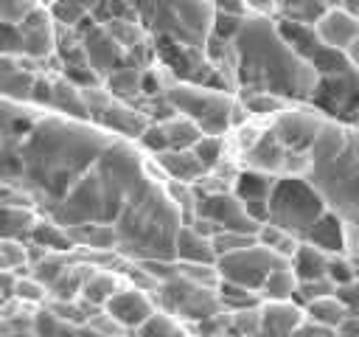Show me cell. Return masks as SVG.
<instances>
[{
    "instance_id": "51",
    "label": "cell",
    "mask_w": 359,
    "mask_h": 337,
    "mask_svg": "<svg viewBox=\"0 0 359 337\" xmlns=\"http://www.w3.org/2000/svg\"><path fill=\"white\" fill-rule=\"evenodd\" d=\"M70 337H104V334H98L93 326L81 323V326H76V329H73V334H70Z\"/></svg>"
},
{
    "instance_id": "20",
    "label": "cell",
    "mask_w": 359,
    "mask_h": 337,
    "mask_svg": "<svg viewBox=\"0 0 359 337\" xmlns=\"http://www.w3.org/2000/svg\"><path fill=\"white\" fill-rule=\"evenodd\" d=\"M174 261L182 264H216V253L208 236L196 233L191 225H180L174 236Z\"/></svg>"
},
{
    "instance_id": "11",
    "label": "cell",
    "mask_w": 359,
    "mask_h": 337,
    "mask_svg": "<svg viewBox=\"0 0 359 337\" xmlns=\"http://www.w3.org/2000/svg\"><path fill=\"white\" fill-rule=\"evenodd\" d=\"M194 216H202L216 225V230H238V233H258V222H252L244 211V202L230 191H202L194 202Z\"/></svg>"
},
{
    "instance_id": "21",
    "label": "cell",
    "mask_w": 359,
    "mask_h": 337,
    "mask_svg": "<svg viewBox=\"0 0 359 337\" xmlns=\"http://www.w3.org/2000/svg\"><path fill=\"white\" fill-rule=\"evenodd\" d=\"M143 79H146V67H140V65H135V62H126V65L115 67V70L101 81V87H104L109 95L135 104V98L143 95Z\"/></svg>"
},
{
    "instance_id": "15",
    "label": "cell",
    "mask_w": 359,
    "mask_h": 337,
    "mask_svg": "<svg viewBox=\"0 0 359 337\" xmlns=\"http://www.w3.org/2000/svg\"><path fill=\"white\" fill-rule=\"evenodd\" d=\"M39 62L28 59V56H8L0 53V95L11 98V101H31L34 84H36V70Z\"/></svg>"
},
{
    "instance_id": "26",
    "label": "cell",
    "mask_w": 359,
    "mask_h": 337,
    "mask_svg": "<svg viewBox=\"0 0 359 337\" xmlns=\"http://www.w3.org/2000/svg\"><path fill=\"white\" fill-rule=\"evenodd\" d=\"M25 242H34V244H39V247H45V250H50V253H70V250H76V244H73L67 227L56 225V222L48 219V216H36V222L31 225Z\"/></svg>"
},
{
    "instance_id": "25",
    "label": "cell",
    "mask_w": 359,
    "mask_h": 337,
    "mask_svg": "<svg viewBox=\"0 0 359 337\" xmlns=\"http://www.w3.org/2000/svg\"><path fill=\"white\" fill-rule=\"evenodd\" d=\"M272 185H275V174H266V171L241 166V168L233 174L230 191H233L241 202H250V199H266L269 191H272Z\"/></svg>"
},
{
    "instance_id": "43",
    "label": "cell",
    "mask_w": 359,
    "mask_h": 337,
    "mask_svg": "<svg viewBox=\"0 0 359 337\" xmlns=\"http://www.w3.org/2000/svg\"><path fill=\"white\" fill-rule=\"evenodd\" d=\"M210 244H213L216 256H224V253H233V250L255 244V236L252 233H238V230H216L210 236Z\"/></svg>"
},
{
    "instance_id": "45",
    "label": "cell",
    "mask_w": 359,
    "mask_h": 337,
    "mask_svg": "<svg viewBox=\"0 0 359 337\" xmlns=\"http://www.w3.org/2000/svg\"><path fill=\"white\" fill-rule=\"evenodd\" d=\"M39 3L36 0H0V22H22Z\"/></svg>"
},
{
    "instance_id": "42",
    "label": "cell",
    "mask_w": 359,
    "mask_h": 337,
    "mask_svg": "<svg viewBox=\"0 0 359 337\" xmlns=\"http://www.w3.org/2000/svg\"><path fill=\"white\" fill-rule=\"evenodd\" d=\"M325 278H328L334 286H342V284H351L353 278H359V267L353 264V258H351V256L337 253V256H328Z\"/></svg>"
},
{
    "instance_id": "52",
    "label": "cell",
    "mask_w": 359,
    "mask_h": 337,
    "mask_svg": "<svg viewBox=\"0 0 359 337\" xmlns=\"http://www.w3.org/2000/svg\"><path fill=\"white\" fill-rule=\"evenodd\" d=\"M325 8H337V6H345V0H323Z\"/></svg>"
},
{
    "instance_id": "14",
    "label": "cell",
    "mask_w": 359,
    "mask_h": 337,
    "mask_svg": "<svg viewBox=\"0 0 359 337\" xmlns=\"http://www.w3.org/2000/svg\"><path fill=\"white\" fill-rule=\"evenodd\" d=\"M101 309H104L115 323H121L126 331H132V329H137L157 306H154L151 292L137 289V286H132V284H123V286H118V289L112 292V298H109Z\"/></svg>"
},
{
    "instance_id": "10",
    "label": "cell",
    "mask_w": 359,
    "mask_h": 337,
    "mask_svg": "<svg viewBox=\"0 0 359 337\" xmlns=\"http://www.w3.org/2000/svg\"><path fill=\"white\" fill-rule=\"evenodd\" d=\"M28 104L42 107V110H50V112H59V115H67V118L90 121V110H87V101H84L81 87H76L70 79H65L62 70H56V73L39 70Z\"/></svg>"
},
{
    "instance_id": "8",
    "label": "cell",
    "mask_w": 359,
    "mask_h": 337,
    "mask_svg": "<svg viewBox=\"0 0 359 337\" xmlns=\"http://www.w3.org/2000/svg\"><path fill=\"white\" fill-rule=\"evenodd\" d=\"M87 110H90V121L101 129H109L115 135H123L129 140H137V135L146 129L149 118L129 101H121L115 95H109L101 84L95 87H81Z\"/></svg>"
},
{
    "instance_id": "36",
    "label": "cell",
    "mask_w": 359,
    "mask_h": 337,
    "mask_svg": "<svg viewBox=\"0 0 359 337\" xmlns=\"http://www.w3.org/2000/svg\"><path fill=\"white\" fill-rule=\"evenodd\" d=\"M255 242L264 244L266 250H272V253L280 256V258H292V253H294L297 244H300L297 236H292L289 230H283V227H278V225H272V222H264V225L258 227Z\"/></svg>"
},
{
    "instance_id": "9",
    "label": "cell",
    "mask_w": 359,
    "mask_h": 337,
    "mask_svg": "<svg viewBox=\"0 0 359 337\" xmlns=\"http://www.w3.org/2000/svg\"><path fill=\"white\" fill-rule=\"evenodd\" d=\"M278 261H280V256H275L272 250H266L264 244L255 242L250 247L216 256V272H219V281H230V284H238V286H247V289L258 292L264 278H266V272Z\"/></svg>"
},
{
    "instance_id": "48",
    "label": "cell",
    "mask_w": 359,
    "mask_h": 337,
    "mask_svg": "<svg viewBox=\"0 0 359 337\" xmlns=\"http://www.w3.org/2000/svg\"><path fill=\"white\" fill-rule=\"evenodd\" d=\"M208 3H210V8L219 11V14H241V17L250 14L241 0H208Z\"/></svg>"
},
{
    "instance_id": "38",
    "label": "cell",
    "mask_w": 359,
    "mask_h": 337,
    "mask_svg": "<svg viewBox=\"0 0 359 337\" xmlns=\"http://www.w3.org/2000/svg\"><path fill=\"white\" fill-rule=\"evenodd\" d=\"M191 152L196 154V160L205 166V171L210 174V171H216L219 166H222V160H224V135H202L194 146H191Z\"/></svg>"
},
{
    "instance_id": "4",
    "label": "cell",
    "mask_w": 359,
    "mask_h": 337,
    "mask_svg": "<svg viewBox=\"0 0 359 337\" xmlns=\"http://www.w3.org/2000/svg\"><path fill=\"white\" fill-rule=\"evenodd\" d=\"M149 37H168L202 48L210 37L213 8L208 0H123Z\"/></svg>"
},
{
    "instance_id": "32",
    "label": "cell",
    "mask_w": 359,
    "mask_h": 337,
    "mask_svg": "<svg viewBox=\"0 0 359 337\" xmlns=\"http://www.w3.org/2000/svg\"><path fill=\"white\" fill-rule=\"evenodd\" d=\"M160 126H163V135H165V146L168 149H191L202 138V129L191 118L177 115V112L168 115V118H163Z\"/></svg>"
},
{
    "instance_id": "19",
    "label": "cell",
    "mask_w": 359,
    "mask_h": 337,
    "mask_svg": "<svg viewBox=\"0 0 359 337\" xmlns=\"http://www.w3.org/2000/svg\"><path fill=\"white\" fill-rule=\"evenodd\" d=\"M303 242L314 244L317 250H323V253H328V256H337V253H345V227H342L339 216H337L331 208H325V211L314 219V225L306 230Z\"/></svg>"
},
{
    "instance_id": "16",
    "label": "cell",
    "mask_w": 359,
    "mask_h": 337,
    "mask_svg": "<svg viewBox=\"0 0 359 337\" xmlns=\"http://www.w3.org/2000/svg\"><path fill=\"white\" fill-rule=\"evenodd\" d=\"M303 320V306H297L294 300H261L255 337H292V331Z\"/></svg>"
},
{
    "instance_id": "37",
    "label": "cell",
    "mask_w": 359,
    "mask_h": 337,
    "mask_svg": "<svg viewBox=\"0 0 359 337\" xmlns=\"http://www.w3.org/2000/svg\"><path fill=\"white\" fill-rule=\"evenodd\" d=\"M309 65L317 76H337V73H348L353 70L345 51H337V48H328V45H320L311 56H309Z\"/></svg>"
},
{
    "instance_id": "34",
    "label": "cell",
    "mask_w": 359,
    "mask_h": 337,
    "mask_svg": "<svg viewBox=\"0 0 359 337\" xmlns=\"http://www.w3.org/2000/svg\"><path fill=\"white\" fill-rule=\"evenodd\" d=\"M216 298H219L222 312H241V309L261 306V295L258 292H252L247 286H238V284H230V281H219L216 284Z\"/></svg>"
},
{
    "instance_id": "27",
    "label": "cell",
    "mask_w": 359,
    "mask_h": 337,
    "mask_svg": "<svg viewBox=\"0 0 359 337\" xmlns=\"http://www.w3.org/2000/svg\"><path fill=\"white\" fill-rule=\"evenodd\" d=\"M294 289H297V275H294L292 264L286 258H280L266 272L258 295H261V300H292L294 298Z\"/></svg>"
},
{
    "instance_id": "31",
    "label": "cell",
    "mask_w": 359,
    "mask_h": 337,
    "mask_svg": "<svg viewBox=\"0 0 359 337\" xmlns=\"http://www.w3.org/2000/svg\"><path fill=\"white\" fill-rule=\"evenodd\" d=\"M129 337H188V329L165 309H154L137 329L129 331Z\"/></svg>"
},
{
    "instance_id": "44",
    "label": "cell",
    "mask_w": 359,
    "mask_h": 337,
    "mask_svg": "<svg viewBox=\"0 0 359 337\" xmlns=\"http://www.w3.org/2000/svg\"><path fill=\"white\" fill-rule=\"evenodd\" d=\"M177 264H180V275H185L188 281H194L199 286L216 289V284H219L216 264H182V261H177Z\"/></svg>"
},
{
    "instance_id": "5",
    "label": "cell",
    "mask_w": 359,
    "mask_h": 337,
    "mask_svg": "<svg viewBox=\"0 0 359 337\" xmlns=\"http://www.w3.org/2000/svg\"><path fill=\"white\" fill-rule=\"evenodd\" d=\"M325 208L328 205L323 194L306 174H280L275 177V185L266 197V222L289 230L303 242L306 230Z\"/></svg>"
},
{
    "instance_id": "54",
    "label": "cell",
    "mask_w": 359,
    "mask_h": 337,
    "mask_svg": "<svg viewBox=\"0 0 359 337\" xmlns=\"http://www.w3.org/2000/svg\"><path fill=\"white\" fill-rule=\"evenodd\" d=\"M353 126H359V115H356V118H353Z\"/></svg>"
},
{
    "instance_id": "29",
    "label": "cell",
    "mask_w": 359,
    "mask_h": 337,
    "mask_svg": "<svg viewBox=\"0 0 359 337\" xmlns=\"http://www.w3.org/2000/svg\"><path fill=\"white\" fill-rule=\"evenodd\" d=\"M297 281H314V278H325V270H328V253L317 250L314 244L309 242H300L297 250L292 253L289 258Z\"/></svg>"
},
{
    "instance_id": "7",
    "label": "cell",
    "mask_w": 359,
    "mask_h": 337,
    "mask_svg": "<svg viewBox=\"0 0 359 337\" xmlns=\"http://www.w3.org/2000/svg\"><path fill=\"white\" fill-rule=\"evenodd\" d=\"M323 118L337 124H353L359 115V73H337V76H317V84L306 101Z\"/></svg>"
},
{
    "instance_id": "24",
    "label": "cell",
    "mask_w": 359,
    "mask_h": 337,
    "mask_svg": "<svg viewBox=\"0 0 359 337\" xmlns=\"http://www.w3.org/2000/svg\"><path fill=\"white\" fill-rule=\"evenodd\" d=\"M67 233L79 250L115 253V247H118V233L112 225H73V227H67Z\"/></svg>"
},
{
    "instance_id": "6",
    "label": "cell",
    "mask_w": 359,
    "mask_h": 337,
    "mask_svg": "<svg viewBox=\"0 0 359 337\" xmlns=\"http://www.w3.org/2000/svg\"><path fill=\"white\" fill-rule=\"evenodd\" d=\"M154 306L165 309L168 315H174L182 323H199L205 317H213L222 312L216 289L210 286H199L194 281H188L185 275H174L168 281H163L154 292Z\"/></svg>"
},
{
    "instance_id": "22",
    "label": "cell",
    "mask_w": 359,
    "mask_h": 337,
    "mask_svg": "<svg viewBox=\"0 0 359 337\" xmlns=\"http://www.w3.org/2000/svg\"><path fill=\"white\" fill-rule=\"evenodd\" d=\"M36 211L22 202H6L0 199V239H17L25 242L31 225L36 222Z\"/></svg>"
},
{
    "instance_id": "30",
    "label": "cell",
    "mask_w": 359,
    "mask_h": 337,
    "mask_svg": "<svg viewBox=\"0 0 359 337\" xmlns=\"http://www.w3.org/2000/svg\"><path fill=\"white\" fill-rule=\"evenodd\" d=\"M303 315L306 320L317 323V326H325V329H337L345 317H348V306L334 295H323V298H314L309 303H303Z\"/></svg>"
},
{
    "instance_id": "33",
    "label": "cell",
    "mask_w": 359,
    "mask_h": 337,
    "mask_svg": "<svg viewBox=\"0 0 359 337\" xmlns=\"http://www.w3.org/2000/svg\"><path fill=\"white\" fill-rule=\"evenodd\" d=\"M98 3H101V0H53L48 8H50V14H53L56 25L79 28L84 20H93Z\"/></svg>"
},
{
    "instance_id": "23",
    "label": "cell",
    "mask_w": 359,
    "mask_h": 337,
    "mask_svg": "<svg viewBox=\"0 0 359 337\" xmlns=\"http://www.w3.org/2000/svg\"><path fill=\"white\" fill-rule=\"evenodd\" d=\"M123 284H126V281H123V275H121L118 270H112V267H95V270L90 272V278L84 281L79 298L101 309V306L112 298V292H115L118 286H123Z\"/></svg>"
},
{
    "instance_id": "13",
    "label": "cell",
    "mask_w": 359,
    "mask_h": 337,
    "mask_svg": "<svg viewBox=\"0 0 359 337\" xmlns=\"http://www.w3.org/2000/svg\"><path fill=\"white\" fill-rule=\"evenodd\" d=\"M20 39H22V56L34 59V62H45L50 56H56V20L50 14L48 6H36L22 22H17Z\"/></svg>"
},
{
    "instance_id": "49",
    "label": "cell",
    "mask_w": 359,
    "mask_h": 337,
    "mask_svg": "<svg viewBox=\"0 0 359 337\" xmlns=\"http://www.w3.org/2000/svg\"><path fill=\"white\" fill-rule=\"evenodd\" d=\"M250 14H275V0H241Z\"/></svg>"
},
{
    "instance_id": "18",
    "label": "cell",
    "mask_w": 359,
    "mask_h": 337,
    "mask_svg": "<svg viewBox=\"0 0 359 337\" xmlns=\"http://www.w3.org/2000/svg\"><path fill=\"white\" fill-rule=\"evenodd\" d=\"M151 163L157 166V171L171 180V183H185V185H196L208 171L205 166L196 160V154L191 149H163L157 154H151Z\"/></svg>"
},
{
    "instance_id": "12",
    "label": "cell",
    "mask_w": 359,
    "mask_h": 337,
    "mask_svg": "<svg viewBox=\"0 0 359 337\" xmlns=\"http://www.w3.org/2000/svg\"><path fill=\"white\" fill-rule=\"evenodd\" d=\"M79 37H81V48H84V59L90 65V70L98 76V81H104L115 67L126 65L129 56L126 51L118 45V39L107 31L104 22L95 20H84L79 25Z\"/></svg>"
},
{
    "instance_id": "2",
    "label": "cell",
    "mask_w": 359,
    "mask_h": 337,
    "mask_svg": "<svg viewBox=\"0 0 359 337\" xmlns=\"http://www.w3.org/2000/svg\"><path fill=\"white\" fill-rule=\"evenodd\" d=\"M306 177L345 227V256L359 267V126L320 118L306 149Z\"/></svg>"
},
{
    "instance_id": "50",
    "label": "cell",
    "mask_w": 359,
    "mask_h": 337,
    "mask_svg": "<svg viewBox=\"0 0 359 337\" xmlns=\"http://www.w3.org/2000/svg\"><path fill=\"white\" fill-rule=\"evenodd\" d=\"M345 56H348V62H351V67L359 73V37L348 45V51H345Z\"/></svg>"
},
{
    "instance_id": "46",
    "label": "cell",
    "mask_w": 359,
    "mask_h": 337,
    "mask_svg": "<svg viewBox=\"0 0 359 337\" xmlns=\"http://www.w3.org/2000/svg\"><path fill=\"white\" fill-rule=\"evenodd\" d=\"M227 315H230V326L241 337H255L258 334V306L241 309V312H227Z\"/></svg>"
},
{
    "instance_id": "47",
    "label": "cell",
    "mask_w": 359,
    "mask_h": 337,
    "mask_svg": "<svg viewBox=\"0 0 359 337\" xmlns=\"http://www.w3.org/2000/svg\"><path fill=\"white\" fill-rule=\"evenodd\" d=\"M292 337H337V334H334V329H325V326H317V323H311V320H303V323L292 331Z\"/></svg>"
},
{
    "instance_id": "3",
    "label": "cell",
    "mask_w": 359,
    "mask_h": 337,
    "mask_svg": "<svg viewBox=\"0 0 359 337\" xmlns=\"http://www.w3.org/2000/svg\"><path fill=\"white\" fill-rule=\"evenodd\" d=\"M163 98L177 115L191 118L202 129V135H227L230 129L244 126L250 118L238 95L222 87L171 79V84L163 90Z\"/></svg>"
},
{
    "instance_id": "1",
    "label": "cell",
    "mask_w": 359,
    "mask_h": 337,
    "mask_svg": "<svg viewBox=\"0 0 359 337\" xmlns=\"http://www.w3.org/2000/svg\"><path fill=\"white\" fill-rule=\"evenodd\" d=\"M230 42L236 56V95L269 93L289 104L309 101L317 73L286 45L275 17L247 14Z\"/></svg>"
},
{
    "instance_id": "39",
    "label": "cell",
    "mask_w": 359,
    "mask_h": 337,
    "mask_svg": "<svg viewBox=\"0 0 359 337\" xmlns=\"http://www.w3.org/2000/svg\"><path fill=\"white\" fill-rule=\"evenodd\" d=\"M0 270H3V272H14V275L31 272L28 256H25V242L0 239Z\"/></svg>"
},
{
    "instance_id": "53",
    "label": "cell",
    "mask_w": 359,
    "mask_h": 337,
    "mask_svg": "<svg viewBox=\"0 0 359 337\" xmlns=\"http://www.w3.org/2000/svg\"><path fill=\"white\" fill-rule=\"evenodd\" d=\"M36 3H39V6H50L53 0H36Z\"/></svg>"
},
{
    "instance_id": "40",
    "label": "cell",
    "mask_w": 359,
    "mask_h": 337,
    "mask_svg": "<svg viewBox=\"0 0 359 337\" xmlns=\"http://www.w3.org/2000/svg\"><path fill=\"white\" fill-rule=\"evenodd\" d=\"M73 329H76L73 323L59 320V317L50 315L45 306H39L36 315H34V334H36V337H70Z\"/></svg>"
},
{
    "instance_id": "35",
    "label": "cell",
    "mask_w": 359,
    "mask_h": 337,
    "mask_svg": "<svg viewBox=\"0 0 359 337\" xmlns=\"http://www.w3.org/2000/svg\"><path fill=\"white\" fill-rule=\"evenodd\" d=\"M323 11H325V3L323 0H275V14L272 17L314 25Z\"/></svg>"
},
{
    "instance_id": "28",
    "label": "cell",
    "mask_w": 359,
    "mask_h": 337,
    "mask_svg": "<svg viewBox=\"0 0 359 337\" xmlns=\"http://www.w3.org/2000/svg\"><path fill=\"white\" fill-rule=\"evenodd\" d=\"M275 25H278L280 37L286 39V45H289L297 56H303L306 62H309V56L323 45L320 37H317V31H314V25H309V22H292V20H278V17H275Z\"/></svg>"
},
{
    "instance_id": "41",
    "label": "cell",
    "mask_w": 359,
    "mask_h": 337,
    "mask_svg": "<svg viewBox=\"0 0 359 337\" xmlns=\"http://www.w3.org/2000/svg\"><path fill=\"white\" fill-rule=\"evenodd\" d=\"M11 295H14L17 300H22V303H42V300L48 298V289H45V284H39L31 272H25V275H14Z\"/></svg>"
},
{
    "instance_id": "17",
    "label": "cell",
    "mask_w": 359,
    "mask_h": 337,
    "mask_svg": "<svg viewBox=\"0 0 359 337\" xmlns=\"http://www.w3.org/2000/svg\"><path fill=\"white\" fill-rule=\"evenodd\" d=\"M314 31H317V37H320L323 45L337 48V51H348V45L359 37V17L353 11H348L345 6L325 8L317 17Z\"/></svg>"
}]
</instances>
